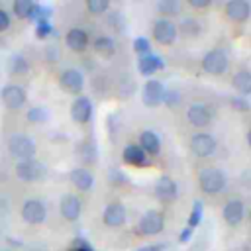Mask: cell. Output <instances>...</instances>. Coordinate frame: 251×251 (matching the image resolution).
<instances>
[{"instance_id":"6da1fadb","label":"cell","mask_w":251,"mask_h":251,"mask_svg":"<svg viewBox=\"0 0 251 251\" xmlns=\"http://www.w3.org/2000/svg\"><path fill=\"white\" fill-rule=\"evenodd\" d=\"M227 186V176L222 169L206 167L198 173V188L208 196H218Z\"/></svg>"},{"instance_id":"7a4b0ae2","label":"cell","mask_w":251,"mask_h":251,"mask_svg":"<svg viewBox=\"0 0 251 251\" xmlns=\"http://www.w3.org/2000/svg\"><path fill=\"white\" fill-rule=\"evenodd\" d=\"M6 147L16 161H29V159H35L37 155L35 141L25 133H12L6 141Z\"/></svg>"},{"instance_id":"3957f363","label":"cell","mask_w":251,"mask_h":251,"mask_svg":"<svg viewBox=\"0 0 251 251\" xmlns=\"http://www.w3.org/2000/svg\"><path fill=\"white\" fill-rule=\"evenodd\" d=\"M14 175L24 180V182H41L47 178V167L37 161V159H29V161H16L14 165Z\"/></svg>"},{"instance_id":"277c9868","label":"cell","mask_w":251,"mask_h":251,"mask_svg":"<svg viewBox=\"0 0 251 251\" xmlns=\"http://www.w3.org/2000/svg\"><path fill=\"white\" fill-rule=\"evenodd\" d=\"M200 67H202V71H204L206 75H216V76H220V75H224V73L227 71V67H229V55H227L226 49L214 47V49H210V51L202 57Z\"/></svg>"},{"instance_id":"5b68a950","label":"cell","mask_w":251,"mask_h":251,"mask_svg":"<svg viewBox=\"0 0 251 251\" xmlns=\"http://www.w3.org/2000/svg\"><path fill=\"white\" fill-rule=\"evenodd\" d=\"M188 147H190V151H192L194 157H198V159H208V157H212V155L216 153L218 141H216V137H214L212 133H208V131H196V133L190 135Z\"/></svg>"},{"instance_id":"8992f818","label":"cell","mask_w":251,"mask_h":251,"mask_svg":"<svg viewBox=\"0 0 251 251\" xmlns=\"http://www.w3.org/2000/svg\"><path fill=\"white\" fill-rule=\"evenodd\" d=\"M59 86H61L63 92L76 98L84 90V75L76 67H65L59 73Z\"/></svg>"},{"instance_id":"52a82bcc","label":"cell","mask_w":251,"mask_h":251,"mask_svg":"<svg viewBox=\"0 0 251 251\" xmlns=\"http://www.w3.org/2000/svg\"><path fill=\"white\" fill-rule=\"evenodd\" d=\"M214 116H216L214 108L208 106V104H204V102H194V104H190L186 108V122L190 126L198 127V129L208 127L214 122Z\"/></svg>"},{"instance_id":"ba28073f","label":"cell","mask_w":251,"mask_h":251,"mask_svg":"<svg viewBox=\"0 0 251 251\" xmlns=\"http://www.w3.org/2000/svg\"><path fill=\"white\" fill-rule=\"evenodd\" d=\"M20 216H22V220L25 224L39 226L47 218V206H45V202L41 198H27L20 208Z\"/></svg>"},{"instance_id":"9c48e42d","label":"cell","mask_w":251,"mask_h":251,"mask_svg":"<svg viewBox=\"0 0 251 251\" xmlns=\"http://www.w3.org/2000/svg\"><path fill=\"white\" fill-rule=\"evenodd\" d=\"M151 35L153 39L159 43V45H173L178 37V31H176V24L173 20H167V18H157L153 22V27H151Z\"/></svg>"},{"instance_id":"30bf717a","label":"cell","mask_w":251,"mask_h":251,"mask_svg":"<svg viewBox=\"0 0 251 251\" xmlns=\"http://www.w3.org/2000/svg\"><path fill=\"white\" fill-rule=\"evenodd\" d=\"M0 98H2V104L6 106V110L16 112V110H22L25 106V102H27V90L22 84L12 82V84H6L2 88Z\"/></svg>"},{"instance_id":"8fae6325","label":"cell","mask_w":251,"mask_h":251,"mask_svg":"<svg viewBox=\"0 0 251 251\" xmlns=\"http://www.w3.org/2000/svg\"><path fill=\"white\" fill-rule=\"evenodd\" d=\"M163 229H165V212L163 210H147L137 224V231L141 235H159Z\"/></svg>"},{"instance_id":"7c38bea8","label":"cell","mask_w":251,"mask_h":251,"mask_svg":"<svg viewBox=\"0 0 251 251\" xmlns=\"http://www.w3.org/2000/svg\"><path fill=\"white\" fill-rule=\"evenodd\" d=\"M165 94H167V88L157 78H147L145 84H143V88H141V100L149 108L161 106L165 102Z\"/></svg>"},{"instance_id":"4fadbf2b","label":"cell","mask_w":251,"mask_h":251,"mask_svg":"<svg viewBox=\"0 0 251 251\" xmlns=\"http://www.w3.org/2000/svg\"><path fill=\"white\" fill-rule=\"evenodd\" d=\"M69 114H71V120H73L75 124H78V126L88 124V122L92 120V114H94V106H92L90 96H86V94L76 96V98L73 100V104H71Z\"/></svg>"},{"instance_id":"5bb4252c","label":"cell","mask_w":251,"mask_h":251,"mask_svg":"<svg viewBox=\"0 0 251 251\" xmlns=\"http://www.w3.org/2000/svg\"><path fill=\"white\" fill-rule=\"evenodd\" d=\"M153 192H155V198L159 202L171 204V202H175L178 198V184L171 175H161L157 178V182H155Z\"/></svg>"},{"instance_id":"9a60e30c","label":"cell","mask_w":251,"mask_h":251,"mask_svg":"<svg viewBox=\"0 0 251 251\" xmlns=\"http://www.w3.org/2000/svg\"><path fill=\"white\" fill-rule=\"evenodd\" d=\"M127 220V210L124 206V202L120 200H112L106 204L104 212H102V224L106 227H122Z\"/></svg>"},{"instance_id":"2e32d148","label":"cell","mask_w":251,"mask_h":251,"mask_svg":"<svg viewBox=\"0 0 251 251\" xmlns=\"http://www.w3.org/2000/svg\"><path fill=\"white\" fill-rule=\"evenodd\" d=\"M59 214L67 222H76L80 218V214H82V200H80V196H76L73 192L63 194L61 200H59Z\"/></svg>"},{"instance_id":"e0dca14e","label":"cell","mask_w":251,"mask_h":251,"mask_svg":"<svg viewBox=\"0 0 251 251\" xmlns=\"http://www.w3.org/2000/svg\"><path fill=\"white\" fill-rule=\"evenodd\" d=\"M222 218L229 227H237L245 218V202L241 198L226 200V204L222 208Z\"/></svg>"},{"instance_id":"ac0fdd59","label":"cell","mask_w":251,"mask_h":251,"mask_svg":"<svg viewBox=\"0 0 251 251\" xmlns=\"http://www.w3.org/2000/svg\"><path fill=\"white\" fill-rule=\"evenodd\" d=\"M65 45L73 53H84L90 45V33L84 27H69L65 33Z\"/></svg>"},{"instance_id":"d6986e66","label":"cell","mask_w":251,"mask_h":251,"mask_svg":"<svg viewBox=\"0 0 251 251\" xmlns=\"http://www.w3.org/2000/svg\"><path fill=\"white\" fill-rule=\"evenodd\" d=\"M224 14L233 24H243L251 16V4L247 0H229L224 4Z\"/></svg>"},{"instance_id":"ffe728a7","label":"cell","mask_w":251,"mask_h":251,"mask_svg":"<svg viewBox=\"0 0 251 251\" xmlns=\"http://www.w3.org/2000/svg\"><path fill=\"white\" fill-rule=\"evenodd\" d=\"M69 182L78 192H90L92 186H94V175L88 167H76L69 173Z\"/></svg>"},{"instance_id":"44dd1931","label":"cell","mask_w":251,"mask_h":251,"mask_svg":"<svg viewBox=\"0 0 251 251\" xmlns=\"http://www.w3.org/2000/svg\"><path fill=\"white\" fill-rule=\"evenodd\" d=\"M122 159H124V163L129 165V167H147V165H149L147 153H145L137 143L126 145L124 151H122Z\"/></svg>"},{"instance_id":"7402d4cb","label":"cell","mask_w":251,"mask_h":251,"mask_svg":"<svg viewBox=\"0 0 251 251\" xmlns=\"http://www.w3.org/2000/svg\"><path fill=\"white\" fill-rule=\"evenodd\" d=\"M176 31L182 39H196L202 33V22L194 16H182L176 25Z\"/></svg>"},{"instance_id":"603a6c76","label":"cell","mask_w":251,"mask_h":251,"mask_svg":"<svg viewBox=\"0 0 251 251\" xmlns=\"http://www.w3.org/2000/svg\"><path fill=\"white\" fill-rule=\"evenodd\" d=\"M92 49H94V53H96L98 57H102V59H112V57L118 53V43H116L114 37L102 33V35H96V37H94Z\"/></svg>"},{"instance_id":"cb8c5ba5","label":"cell","mask_w":251,"mask_h":251,"mask_svg":"<svg viewBox=\"0 0 251 251\" xmlns=\"http://www.w3.org/2000/svg\"><path fill=\"white\" fill-rule=\"evenodd\" d=\"M137 141H139L137 145L147 153V157H155V155L161 153V137H159L155 131L143 129V131L139 133V139H137Z\"/></svg>"},{"instance_id":"d4e9b609","label":"cell","mask_w":251,"mask_h":251,"mask_svg":"<svg viewBox=\"0 0 251 251\" xmlns=\"http://www.w3.org/2000/svg\"><path fill=\"white\" fill-rule=\"evenodd\" d=\"M231 86L239 96H249L251 94V69L247 67L237 69L231 76Z\"/></svg>"},{"instance_id":"484cf974","label":"cell","mask_w":251,"mask_h":251,"mask_svg":"<svg viewBox=\"0 0 251 251\" xmlns=\"http://www.w3.org/2000/svg\"><path fill=\"white\" fill-rule=\"evenodd\" d=\"M163 67H165L163 59H161L159 55H153V53H149V55L137 59V71H139V75H143V76H153V75H155L157 71H161Z\"/></svg>"},{"instance_id":"4316f807","label":"cell","mask_w":251,"mask_h":251,"mask_svg":"<svg viewBox=\"0 0 251 251\" xmlns=\"http://www.w3.org/2000/svg\"><path fill=\"white\" fill-rule=\"evenodd\" d=\"M182 10H184V6H182V2H178V0H159V2H157V12H159V16H161V18H167V20H173V18L180 16Z\"/></svg>"},{"instance_id":"83f0119b","label":"cell","mask_w":251,"mask_h":251,"mask_svg":"<svg viewBox=\"0 0 251 251\" xmlns=\"http://www.w3.org/2000/svg\"><path fill=\"white\" fill-rule=\"evenodd\" d=\"M8 69H10V73H12L14 76H24V75H27V71H29V61H27L24 55H12Z\"/></svg>"},{"instance_id":"f1b7e54d","label":"cell","mask_w":251,"mask_h":251,"mask_svg":"<svg viewBox=\"0 0 251 251\" xmlns=\"http://www.w3.org/2000/svg\"><path fill=\"white\" fill-rule=\"evenodd\" d=\"M135 88V80L129 76V75H122L118 76V82H116V92L122 96V98H127Z\"/></svg>"},{"instance_id":"f546056e","label":"cell","mask_w":251,"mask_h":251,"mask_svg":"<svg viewBox=\"0 0 251 251\" xmlns=\"http://www.w3.org/2000/svg\"><path fill=\"white\" fill-rule=\"evenodd\" d=\"M31 10H33V2L31 0H16L12 4V14L16 18H29L31 16Z\"/></svg>"},{"instance_id":"4dcf8cb0","label":"cell","mask_w":251,"mask_h":251,"mask_svg":"<svg viewBox=\"0 0 251 251\" xmlns=\"http://www.w3.org/2000/svg\"><path fill=\"white\" fill-rule=\"evenodd\" d=\"M78 155H80L82 161H86V163H94V161H96V145H94V141H92V139H88V141L84 139V141L80 143Z\"/></svg>"},{"instance_id":"1f68e13d","label":"cell","mask_w":251,"mask_h":251,"mask_svg":"<svg viewBox=\"0 0 251 251\" xmlns=\"http://www.w3.org/2000/svg\"><path fill=\"white\" fill-rule=\"evenodd\" d=\"M108 10H110V2L108 0H88L86 2V12L92 14V16H102Z\"/></svg>"},{"instance_id":"d6a6232c","label":"cell","mask_w":251,"mask_h":251,"mask_svg":"<svg viewBox=\"0 0 251 251\" xmlns=\"http://www.w3.org/2000/svg\"><path fill=\"white\" fill-rule=\"evenodd\" d=\"M133 51L139 55V57H145L151 53V43L147 37H135L133 39Z\"/></svg>"},{"instance_id":"836d02e7","label":"cell","mask_w":251,"mask_h":251,"mask_svg":"<svg viewBox=\"0 0 251 251\" xmlns=\"http://www.w3.org/2000/svg\"><path fill=\"white\" fill-rule=\"evenodd\" d=\"M27 120H29V122H33V124L45 122V120H47V110H45V108H41V106L29 108V110H27Z\"/></svg>"},{"instance_id":"e575fe53","label":"cell","mask_w":251,"mask_h":251,"mask_svg":"<svg viewBox=\"0 0 251 251\" xmlns=\"http://www.w3.org/2000/svg\"><path fill=\"white\" fill-rule=\"evenodd\" d=\"M51 33H53V27H51L49 22H39V24L35 25V37L45 39V37H49Z\"/></svg>"},{"instance_id":"d590c367","label":"cell","mask_w":251,"mask_h":251,"mask_svg":"<svg viewBox=\"0 0 251 251\" xmlns=\"http://www.w3.org/2000/svg\"><path fill=\"white\" fill-rule=\"evenodd\" d=\"M229 104H231V108H233L235 112H247V110L251 108V104H249L243 96H233V98L229 100Z\"/></svg>"},{"instance_id":"8d00e7d4","label":"cell","mask_w":251,"mask_h":251,"mask_svg":"<svg viewBox=\"0 0 251 251\" xmlns=\"http://www.w3.org/2000/svg\"><path fill=\"white\" fill-rule=\"evenodd\" d=\"M200 218H202V204L200 202H194V208L190 212V218H188V227H194L200 224Z\"/></svg>"},{"instance_id":"74e56055","label":"cell","mask_w":251,"mask_h":251,"mask_svg":"<svg viewBox=\"0 0 251 251\" xmlns=\"http://www.w3.org/2000/svg\"><path fill=\"white\" fill-rule=\"evenodd\" d=\"M12 27V14L4 8H0V33L8 31Z\"/></svg>"},{"instance_id":"f35d334b","label":"cell","mask_w":251,"mask_h":251,"mask_svg":"<svg viewBox=\"0 0 251 251\" xmlns=\"http://www.w3.org/2000/svg\"><path fill=\"white\" fill-rule=\"evenodd\" d=\"M186 4L190 8H194V10H206V8L212 6V0H188Z\"/></svg>"},{"instance_id":"ab89813d","label":"cell","mask_w":251,"mask_h":251,"mask_svg":"<svg viewBox=\"0 0 251 251\" xmlns=\"http://www.w3.org/2000/svg\"><path fill=\"white\" fill-rule=\"evenodd\" d=\"M239 182H241L243 186L251 188V167H247V169H243V171L239 173Z\"/></svg>"},{"instance_id":"60d3db41","label":"cell","mask_w":251,"mask_h":251,"mask_svg":"<svg viewBox=\"0 0 251 251\" xmlns=\"http://www.w3.org/2000/svg\"><path fill=\"white\" fill-rule=\"evenodd\" d=\"M163 249H167V243H157V245H147V247H143V249H139V251H163Z\"/></svg>"},{"instance_id":"b9f144b4","label":"cell","mask_w":251,"mask_h":251,"mask_svg":"<svg viewBox=\"0 0 251 251\" xmlns=\"http://www.w3.org/2000/svg\"><path fill=\"white\" fill-rule=\"evenodd\" d=\"M190 231H192V227H186V229L180 233V241H188V239H190Z\"/></svg>"},{"instance_id":"7bdbcfd3","label":"cell","mask_w":251,"mask_h":251,"mask_svg":"<svg viewBox=\"0 0 251 251\" xmlns=\"http://www.w3.org/2000/svg\"><path fill=\"white\" fill-rule=\"evenodd\" d=\"M8 208H10V206L6 204V200H4V198H0V216H2V214H4Z\"/></svg>"},{"instance_id":"ee69618b","label":"cell","mask_w":251,"mask_h":251,"mask_svg":"<svg viewBox=\"0 0 251 251\" xmlns=\"http://www.w3.org/2000/svg\"><path fill=\"white\" fill-rule=\"evenodd\" d=\"M245 139H247V145L251 147V126L247 127V133H245Z\"/></svg>"},{"instance_id":"f6af8a7d","label":"cell","mask_w":251,"mask_h":251,"mask_svg":"<svg viewBox=\"0 0 251 251\" xmlns=\"http://www.w3.org/2000/svg\"><path fill=\"white\" fill-rule=\"evenodd\" d=\"M247 222H249V226H251V210L247 212Z\"/></svg>"}]
</instances>
